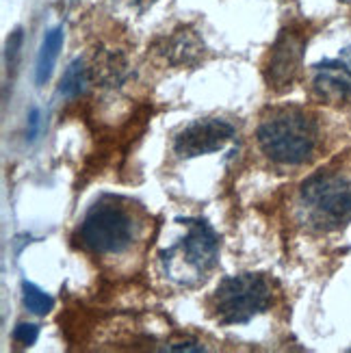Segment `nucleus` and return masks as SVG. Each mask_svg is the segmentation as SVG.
Returning a JSON list of instances; mask_svg holds the SVG:
<instances>
[{
	"label": "nucleus",
	"instance_id": "f257e3e1",
	"mask_svg": "<svg viewBox=\"0 0 351 353\" xmlns=\"http://www.w3.org/2000/svg\"><path fill=\"white\" fill-rule=\"evenodd\" d=\"M256 139L269 161L295 167L308 163L314 157L319 126L306 111L280 109L261 121Z\"/></svg>",
	"mask_w": 351,
	"mask_h": 353
},
{
	"label": "nucleus",
	"instance_id": "f03ea898",
	"mask_svg": "<svg viewBox=\"0 0 351 353\" xmlns=\"http://www.w3.org/2000/svg\"><path fill=\"white\" fill-rule=\"evenodd\" d=\"M301 206L317 230H339L351 221V180L341 174L321 172L301 184Z\"/></svg>",
	"mask_w": 351,
	"mask_h": 353
},
{
	"label": "nucleus",
	"instance_id": "7ed1b4c3",
	"mask_svg": "<svg viewBox=\"0 0 351 353\" xmlns=\"http://www.w3.org/2000/svg\"><path fill=\"white\" fill-rule=\"evenodd\" d=\"M81 243L98 256L121 254L134 236V221L130 212L113 197H102L85 214L81 223Z\"/></svg>",
	"mask_w": 351,
	"mask_h": 353
},
{
	"label": "nucleus",
	"instance_id": "20e7f679",
	"mask_svg": "<svg viewBox=\"0 0 351 353\" xmlns=\"http://www.w3.org/2000/svg\"><path fill=\"white\" fill-rule=\"evenodd\" d=\"M271 286L256 273H241L225 278L212 297V310L221 325H243L269 308Z\"/></svg>",
	"mask_w": 351,
	"mask_h": 353
},
{
	"label": "nucleus",
	"instance_id": "39448f33",
	"mask_svg": "<svg viewBox=\"0 0 351 353\" xmlns=\"http://www.w3.org/2000/svg\"><path fill=\"white\" fill-rule=\"evenodd\" d=\"M189 232L176 248L165 252L167 271L178 282H191L204 278L208 269L215 265L219 252V236L204 219L187 221Z\"/></svg>",
	"mask_w": 351,
	"mask_h": 353
},
{
	"label": "nucleus",
	"instance_id": "423d86ee",
	"mask_svg": "<svg viewBox=\"0 0 351 353\" xmlns=\"http://www.w3.org/2000/svg\"><path fill=\"white\" fill-rule=\"evenodd\" d=\"M234 126L219 117L195 119L185 126L174 139V152L180 159H195L202 154H212L221 150L228 141H232Z\"/></svg>",
	"mask_w": 351,
	"mask_h": 353
},
{
	"label": "nucleus",
	"instance_id": "0eeeda50",
	"mask_svg": "<svg viewBox=\"0 0 351 353\" xmlns=\"http://www.w3.org/2000/svg\"><path fill=\"white\" fill-rule=\"evenodd\" d=\"M303 37L293 30H284L273 46L267 68V81L273 89H286L295 81L303 57Z\"/></svg>",
	"mask_w": 351,
	"mask_h": 353
},
{
	"label": "nucleus",
	"instance_id": "6e6552de",
	"mask_svg": "<svg viewBox=\"0 0 351 353\" xmlns=\"http://www.w3.org/2000/svg\"><path fill=\"white\" fill-rule=\"evenodd\" d=\"M314 91L328 102L351 100V48L314 65Z\"/></svg>",
	"mask_w": 351,
	"mask_h": 353
},
{
	"label": "nucleus",
	"instance_id": "1a4fd4ad",
	"mask_svg": "<svg viewBox=\"0 0 351 353\" xmlns=\"http://www.w3.org/2000/svg\"><path fill=\"white\" fill-rule=\"evenodd\" d=\"M204 43L200 41L193 30H178L170 39H165V46L161 48V54L172 65H189L197 57L202 54Z\"/></svg>",
	"mask_w": 351,
	"mask_h": 353
},
{
	"label": "nucleus",
	"instance_id": "9d476101",
	"mask_svg": "<svg viewBox=\"0 0 351 353\" xmlns=\"http://www.w3.org/2000/svg\"><path fill=\"white\" fill-rule=\"evenodd\" d=\"M61 46H63V28L57 26L52 30H48L41 41V48L37 54V68H35V81L37 85H43L50 79V74L54 70V63L59 59Z\"/></svg>",
	"mask_w": 351,
	"mask_h": 353
},
{
	"label": "nucleus",
	"instance_id": "9b49d317",
	"mask_svg": "<svg viewBox=\"0 0 351 353\" xmlns=\"http://www.w3.org/2000/svg\"><path fill=\"white\" fill-rule=\"evenodd\" d=\"M87 83H89V70L85 65V61L76 59L63 72V76H61L59 91H61V96H66V98H79L87 89Z\"/></svg>",
	"mask_w": 351,
	"mask_h": 353
},
{
	"label": "nucleus",
	"instance_id": "f8f14e48",
	"mask_svg": "<svg viewBox=\"0 0 351 353\" xmlns=\"http://www.w3.org/2000/svg\"><path fill=\"white\" fill-rule=\"evenodd\" d=\"M22 301H24L28 312L39 314V316L48 314L52 310V305H54V299L50 295H46L41 288H37L35 284H30V282H22Z\"/></svg>",
	"mask_w": 351,
	"mask_h": 353
},
{
	"label": "nucleus",
	"instance_id": "ddd939ff",
	"mask_svg": "<svg viewBox=\"0 0 351 353\" xmlns=\"http://www.w3.org/2000/svg\"><path fill=\"white\" fill-rule=\"evenodd\" d=\"M37 336H39V327L33 325V323H18L13 330V341L18 345H22V347L35 345Z\"/></svg>",
	"mask_w": 351,
	"mask_h": 353
},
{
	"label": "nucleus",
	"instance_id": "4468645a",
	"mask_svg": "<svg viewBox=\"0 0 351 353\" xmlns=\"http://www.w3.org/2000/svg\"><path fill=\"white\" fill-rule=\"evenodd\" d=\"M39 124H41V111H39V106H30L28 121H26V141H35L37 139Z\"/></svg>",
	"mask_w": 351,
	"mask_h": 353
},
{
	"label": "nucleus",
	"instance_id": "2eb2a0df",
	"mask_svg": "<svg viewBox=\"0 0 351 353\" xmlns=\"http://www.w3.org/2000/svg\"><path fill=\"white\" fill-rule=\"evenodd\" d=\"M20 46H22V30H13V35L9 37V43H7V63L9 68L15 65V57L20 52Z\"/></svg>",
	"mask_w": 351,
	"mask_h": 353
},
{
	"label": "nucleus",
	"instance_id": "dca6fc26",
	"mask_svg": "<svg viewBox=\"0 0 351 353\" xmlns=\"http://www.w3.org/2000/svg\"><path fill=\"white\" fill-rule=\"evenodd\" d=\"M167 351H193V353H200V351H204V347L193 343V341H180V343L167 345Z\"/></svg>",
	"mask_w": 351,
	"mask_h": 353
}]
</instances>
